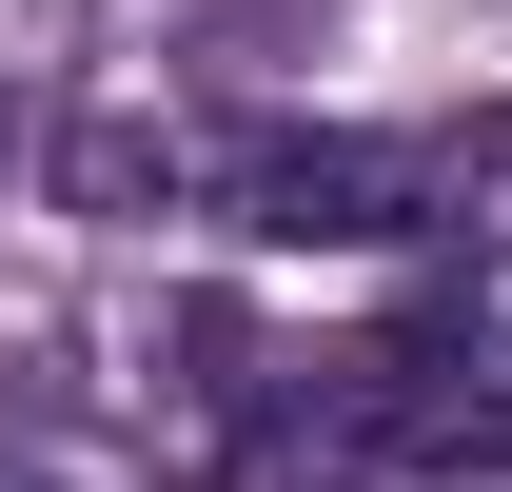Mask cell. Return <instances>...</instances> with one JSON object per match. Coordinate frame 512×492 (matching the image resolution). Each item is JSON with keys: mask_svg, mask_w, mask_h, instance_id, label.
<instances>
[{"mask_svg": "<svg viewBox=\"0 0 512 492\" xmlns=\"http://www.w3.org/2000/svg\"><path fill=\"white\" fill-rule=\"evenodd\" d=\"M197 217H237V237H276V256H375V237L473 217V197H453L434 138H375V119H217Z\"/></svg>", "mask_w": 512, "mask_h": 492, "instance_id": "1", "label": "cell"}, {"mask_svg": "<svg viewBox=\"0 0 512 492\" xmlns=\"http://www.w3.org/2000/svg\"><path fill=\"white\" fill-rule=\"evenodd\" d=\"M434 158H453V197H512V99L493 119H434Z\"/></svg>", "mask_w": 512, "mask_h": 492, "instance_id": "3", "label": "cell"}, {"mask_svg": "<svg viewBox=\"0 0 512 492\" xmlns=\"http://www.w3.org/2000/svg\"><path fill=\"white\" fill-rule=\"evenodd\" d=\"M434 473L512 492V355H473V394H453V433H434Z\"/></svg>", "mask_w": 512, "mask_h": 492, "instance_id": "2", "label": "cell"}, {"mask_svg": "<svg viewBox=\"0 0 512 492\" xmlns=\"http://www.w3.org/2000/svg\"><path fill=\"white\" fill-rule=\"evenodd\" d=\"M0 492H40V473H0Z\"/></svg>", "mask_w": 512, "mask_h": 492, "instance_id": "5", "label": "cell"}, {"mask_svg": "<svg viewBox=\"0 0 512 492\" xmlns=\"http://www.w3.org/2000/svg\"><path fill=\"white\" fill-rule=\"evenodd\" d=\"M0 158H20V99H0Z\"/></svg>", "mask_w": 512, "mask_h": 492, "instance_id": "4", "label": "cell"}]
</instances>
